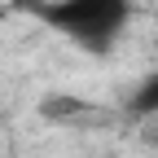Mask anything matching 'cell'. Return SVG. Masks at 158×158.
Masks as SVG:
<instances>
[{
	"instance_id": "cell-1",
	"label": "cell",
	"mask_w": 158,
	"mask_h": 158,
	"mask_svg": "<svg viewBox=\"0 0 158 158\" xmlns=\"http://www.w3.org/2000/svg\"><path fill=\"white\" fill-rule=\"evenodd\" d=\"M40 22L75 40L88 53H106L132 22V0H40Z\"/></svg>"
},
{
	"instance_id": "cell-2",
	"label": "cell",
	"mask_w": 158,
	"mask_h": 158,
	"mask_svg": "<svg viewBox=\"0 0 158 158\" xmlns=\"http://www.w3.org/2000/svg\"><path fill=\"white\" fill-rule=\"evenodd\" d=\"M127 114H136V118H154L158 114V70H149L145 79H136V88L127 97Z\"/></svg>"
}]
</instances>
